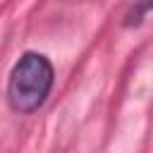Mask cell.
Returning <instances> with one entry per match:
<instances>
[{
    "label": "cell",
    "instance_id": "6da1fadb",
    "mask_svg": "<svg viewBox=\"0 0 153 153\" xmlns=\"http://www.w3.org/2000/svg\"><path fill=\"white\" fill-rule=\"evenodd\" d=\"M53 65L41 53H24L10 72L7 100L14 112H36L53 88Z\"/></svg>",
    "mask_w": 153,
    "mask_h": 153
},
{
    "label": "cell",
    "instance_id": "7a4b0ae2",
    "mask_svg": "<svg viewBox=\"0 0 153 153\" xmlns=\"http://www.w3.org/2000/svg\"><path fill=\"white\" fill-rule=\"evenodd\" d=\"M148 10H153V5H136V7H131V12L124 17V24H127V26L139 24L141 17H143V12H148Z\"/></svg>",
    "mask_w": 153,
    "mask_h": 153
}]
</instances>
